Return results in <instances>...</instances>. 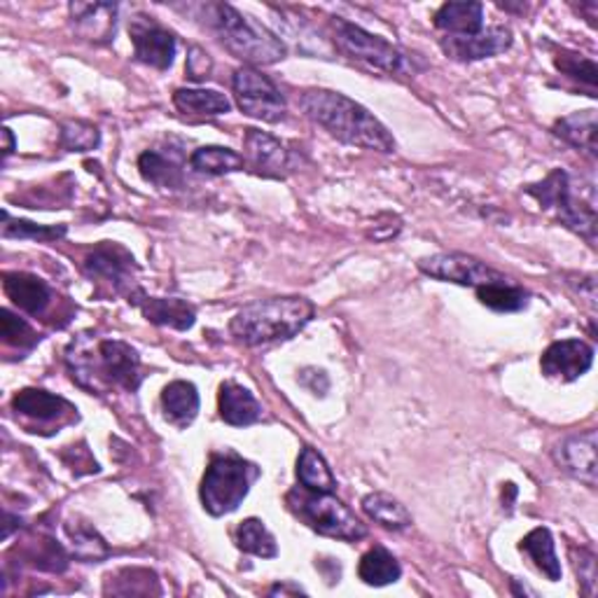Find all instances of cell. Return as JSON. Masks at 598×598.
<instances>
[{
	"instance_id": "15",
	"label": "cell",
	"mask_w": 598,
	"mask_h": 598,
	"mask_svg": "<svg viewBox=\"0 0 598 598\" xmlns=\"http://www.w3.org/2000/svg\"><path fill=\"white\" fill-rule=\"evenodd\" d=\"M442 52L456 61H479V59H491L508 52L512 47V34L508 26H491L484 28L477 36L467 38H440Z\"/></svg>"
},
{
	"instance_id": "40",
	"label": "cell",
	"mask_w": 598,
	"mask_h": 598,
	"mask_svg": "<svg viewBox=\"0 0 598 598\" xmlns=\"http://www.w3.org/2000/svg\"><path fill=\"white\" fill-rule=\"evenodd\" d=\"M565 283H569L582 300H587L591 306H596V277H587V273H569Z\"/></svg>"
},
{
	"instance_id": "38",
	"label": "cell",
	"mask_w": 598,
	"mask_h": 598,
	"mask_svg": "<svg viewBox=\"0 0 598 598\" xmlns=\"http://www.w3.org/2000/svg\"><path fill=\"white\" fill-rule=\"evenodd\" d=\"M554 63L563 75L577 80V83H585L591 89L596 87V63L591 59L575 52H559L554 57Z\"/></svg>"
},
{
	"instance_id": "31",
	"label": "cell",
	"mask_w": 598,
	"mask_h": 598,
	"mask_svg": "<svg viewBox=\"0 0 598 598\" xmlns=\"http://www.w3.org/2000/svg\"><path fill=\"white\" fill-rule=\"evenodd\" d=\"M138 171L145 178V181L157 185V187H167V190H178L183 187V171L175 164V159L169 155L159 152V150H148L138 157Z\"/></svg>"
},
{
	"instance_id": "11",
	"label": "cell",
	"mask_w": 598,
	"mask_h": 598,
	"mask_svg": "<svg viewBox=\"0 0 598 598\" xmlns=\"http://www.w3.org/2000/svg\"><path fill=\"white\" fill-rule=\"evenodd\" d=\"M418 271L426 273L430 279L456 283V285H471L475 290L489 283L510 281L500 271L491 269L489 265L477 260V257L465 255V253H438V255L424 257V260L418 263Z\"/></svg>"
},
{
	"instance_id": "42",
	"label": "cell",
	"mask_w": 598,
	"mask_h": 598,
	"mask_svg": "<svg viewBox=\"0 0 598 598\" xmlns=\"http://www.w3.org/2000/svg\"><path fill=\"white\" fill-rule=\"evenodd\" d=\"M271 596H277V594H304L300 587H290V585H277V587H271L269 591Z\"/></svg>"
},
{
	"instance_id": "33",
	"label": "cell",
	"mask_w": 598,
	"mask_h": 598,
	"mask_svg": "<svg viewBox=\"0 0 598 598\" xmlns=\"http://www.w3.org/2000/svg\"><path fill=\"white\" fill-rule=\"evenodd\" d=\"M234 538H236V547L241 549V552L260 557V559L279 557L277 538L271 536L269 528L260 520H253V516H251V520L239 524Z\"/></svg>"
},
{
	"instance_id": "24",
	"label": "cell",
	"mask_w": 598,
	"mask_h": 598,
	"mask_svg": "<svg viewBox=\"0 0 598 598\" xmlns=\"http://www.w3.org/2000/svg\"><path fill=\"white\" fill-rule=\"evenodd\" d=\"M554 134L563 138L575 150L585 152L589 159H596L598 155V124H596V110H579L569 118H561L554 124Z\"/></svg>"
},
{
	"instance_id": "30",
	"label": "cell",
	"mask_w": 598,
	"mask_h": 598,
	"mask_svg": "<svg viewBox=\"0 0 598 598\" xmlns=\"http://www.w3.org/2000/svg\"><path fill=\"white\" fill-rule=\"evenodd\" d=\"M358 575L369 587H386V585H393V582L400 579L402 569H400L398 559L388 552V549L375 547L361 559Z\"/></svg>"
},
{
	"instance_id": "4",
	"label": "cell",
	"mask_w": 598,
	"mask_h": 598,
	"mask_svg": "<svg viewBox=\"0 0 598 598\" xmlns=\"http://www.w3.org/2000/svg\"><path fill=\"white\" fill-rule=\"evenodd\" d=\"M208 26L216 30L218 40L228 47V50L251 63V66H271L285 59L288 50L279 36H273L269 28L257 24L255 20L241 14L236 8L216 3L206 8Z\"/></svg>"
},
{
	"instance_id": "14",
	"label": "cell",
	"mask_w": 598,
	"mask_h": 598,
	"mask_svg": "<svg viewBox=\"0 0 598 598\" xmlns=\"http://www.w3.org/2000/svg\"><path fill=\"white\" fill-rule=\"evenodd\" d=\"M244 161L257 175L265 178H285L290 171H295V159L281 141L273 136L257 132V129H246L244 136Z\"/></svg>"
},
{
	"instance_id": "29",
	"label": "cell",
	"mask_w": 598,
	"mask_h": 598,
	"mask_svg": "<svg viewBox=\"0 0 598 598\" xmlns=\"http://www.w3.org/2000/svg\"><path fill=\"white\" fill-rule=\"evenodd\" d=\"M190 167L197 173L224 175V173L244 171L246 161H244V155H239L230 148H220V145H206V148H199L192 152Z\"/></svg>"
},
{
	"instance_id": "34",
	"label": "cell",
	"mask_w": 598,
	"mask_h": 598,
	"mask_svg": "<svg viewBox=\"0 0 598 598\" xmlns=\"http://www.w3.org/2000/svg\"><path fill=\"white\" fill-rule=\"evenodd\" d=\"M69 536L73 540V554L83 561H101L110 554L106 540L94 528L85 524H69Z\"/></svg>"
},
{
	"instance_id": "21",
	"label": "cell",
	"mask_w": 598,
	"mask_h": 598,
	"mask_svg": "<svg viewBox=\"0 0 598 598\" xmlns=\"http://www.w3.org/2000/svg\"><path fill=\"white\" fill-rule=\"evenodd\" d=\"M220 416L224 424L244 428L253 426L263 418V405L255 400L248 388L228 381L220 386Z\"/></svg>"
},
{
	"instance_id": "1",
	"label": "cell",
	"mask_w": 598,
	"mask_h": 598,
	"mask_svg": "<svg viewBox=\"0 0 598 598\" xmlns=\"http://www.w3.org/2000/svg\"><path fill=\"white\" fill-rule=\"evenodd\" d=\"M66 363L73 379L91 393H108L112 388L134 393L143 379L138 351L120 339L80 334L66 349Z\"/></svg>"
},
{
	"instance_id": "22",
	"label": "cell",
	"mask_w": 598,
	"mask_h": 598,
	"mask_svg": "<svg viewBox=\"0 0 598 598\" xmlns=\"http://www.w3.org/2000/svg\"><path fill=\"white\" fill-rule=\"evenodd\" d=\"M138 309L143 312V316L148 318L155 326H164V328H173V330H190L194 326V320H197V312H194V306L187 304L185 300L178 297H141V302L136 304Z\"/></svg>"
},
{
	"instance_id": "18",
	"label": "cell",
	"mask_w": 598,
	"mask_h": 598,
	"mask_svg": "<svg viewBox=\"0 0 598 598\" xmlns=\"http://www.w3.org/2000/svg\"><path fill=\"white\" fill-rule=\"evenodd\" d=\"M3 290L12 300L14 306H20L22 312L38 316L42 314L52 302V290L42 279L34 277L26 271H5L3 273Z\"/></svg>"
},
{
	"instance_id": "39",
	"label": "cell",
	"mask_w": 598,
	"mask_h": 598,
	"mask_svg": "<svg viewBox=\"0 0 598 598\" xmlns=\"http://www.w3.org/2000/svg\"><path fill=\"white\" fill-rule=\"evenodd\" d=\"M577 573H579V582L585 585V594L594 596L596 594V557L587 552V549H579Z\"/></svg>"
},
{
	"instance_id": "41",
	"label": "cell",
	"mask_w": 598,
	"mask_h": 598,
	"mask_svg": "<svg viewBox=\"0 0 598 598\" xmlns=\"http://www.w3.org/2000/svg\"><path fill=\"white\" fill-rule=\"evenodd\" d=\"M208 73H211V59L199 47H192L187 57V75L192 80H206Z\"/></svg>"
},
{
	"instance_id": "36",
	"label": "cell",
	"mask_w": 598,
	"mask_h": 598,
	"mask_svg": "<svg viewBox=\"0 0 598 598\" xmlns=\"http://www.w3.org/2000/svg\"><path fill=\"white\" fill-rule=\"evenodd\" d=\"M3 236L14 239H34V241H59L66 236V224H59V228H50V224H36L28 220H10L8 211L3 213Z\"/></svg>"
},
{
	"instance_id": "12",
	"label": "cell",
	"mask_w": 598,
	"mask_h": 598,
	"mask_svg": "<svg viewBox=\"0 0 598 598\" xmlns=\"http://www.w3.org/2000/svg\"><path fill=\"white\" fill-rule=\"evenodd\" d=\"M129 36L134 42V57L145 63V66H152L157 71H169L173 66L178 42L171 30L159 26L152 17H145V14H136L129 24Z\"/></svg>"
},
{
	"instance_id": "27",
	"label": "cell",
	"mask_w": 598,
	"mask_h": 598,
	"mask_svg": "<svg viewBox=\"0 0 598 598\" xmlns=\"http://www.w3.org/2000/svg\"><path fill=\"white\" fill-rule=\"evenodd\" d=\"M363 510L369 516L371 522H377L379 526L388 530H405L412 526V514L407 508L395 500L393 496H388L383 491H375L363 498Z\"/></svg>"
},
{
	"instance_id": "5",
	"label": "cell",
	"mask_w": 598,
	"mask_h": 598,
	"mask_svg": "<svg viewBox=\"0 0 598 598\" xmlns=\"http://www.w3.org/2000/svg\"><path fill=\"white\" fill-rule=\"evenodd\" d=\"M526 192L545 211H552L563 228H569L596 246V202L594 197L585 199L577 194L571 175L563 169H554L542 183L528 185Z\"/></svg>"
},
{
	"instance_id": "8",
	"label": "cell",
	"mask_w": 598,
	"mask_h": 598,
	"mask_svg": "<svg viewBox=\"0 0 598 598\" xmlns=\"http://www.w3.org/2000/svg\"><path fill=\"white\" fill-rule=\"evenodd\" d=\"M288 503L302 522L309 524L320 536L355 542L367 536V526L355 516L342 500L330 493L293 491L288 493Z\"/></svg>"
},
{
	"instance_id": "25",
	"label": "cell",
	"mask_w": 598,
	"mask_h": 598,
	"mask_svg": "<svg viewBox=\"0 0 598 598\" xmlns=\"http://www.w3.org/2000/svg\"><path fill=\"white\" fill-rule=\"evenodd\" d=\"M161 410L167 422L175 428H187L199 414V393L197 386L190 381H171L161 393Z\"/></svg>"
},
{
	"instance_id": "20",
	"label": "cell",
	"mask_w": 598,
	"mask_h": 598,
	"mask_svg": "<svg viewBox=\"0 0 598 598\" xmlns=\"http://www.w3.org/2000/svg\"><path fill=\"white\" fill-rule=\"evenodd\" d=\"M435 28L449 38H467L484 30L481 3H444L435 12Z\"/></svg>"
},
{
	"instance_id": "32",
	"label": "cell",
	"mask_w": 598,
	"mask_h": 598,
	"mask_svg": "<svg viewBox=\"0 0 598 598\" xmlns=\"http://www.w3.org/2000/svg\"><path fill=\"white\" fill-rule=\"evenodd\" d=\"M477 300L493 312L514 314V312L526 309L530 302V293L510 281H503V283H489V285L477 288Z\"/></svg>"
},
{
	"instance_id": "2",
	"label": "cell",
	"mask_w": 598,
	"mask_h": 598,
	"mask_svg": "<svg viewBox=\"0 0 598 598\" xmlns=\"http://www.w3.org/2000/svg\"><path fill=\"white\" fill-rule=\"evenodd\" d=\"M300 108L304 115L330 136L355 148L395 152V138L391 132L371 115V112L355 103L349 96L332 89H309L300 96Z\"/></svg>"
},
{
	"instance_id": "9",
	"label": "cell",
	"mask_w": 598,
	"mask_h": 598,
	"mask_svg": "<svg viewBox=\"0 0 598 598\" xmlns=\"http://www.w3.org/2000/svg\"><path fill=\"white\" fill-rule=\"evenodd\" d=\"M85 273L94 281H103L112 288V293L126 297L132 304H138L145 295L138 285V267L134 255L120 244H110L103 241L96 246L85 260Z\"/></svg>"
},
{
	"instance_id": "43",
	"label": "cell",
	"mask_w": 598,
	"mask_h": 598,
	"mask_svg": "<svg viewBox=\"0 0 598 598\" xmlns=\"http://www.w3.org/2000/svg\"><path fill=\"white\" fill-rule=\"evenodd\" d=\"M3 138H5L3 157H8V155H12V150H14V138H12V132H10V129H3Z\"/></svg>"
},
{
	"instance_id": "10",
	"label": "cell",
	"mask_w": 598,
	"mask_h": 598,
	"mask_svg": "<svg viewBox=\"0 0 598 598\" xmlns=\"http://www.w3.org/2000/svg\"><path fill=\"white\" fill-rule=\"evenodd\" d=\"M234 96L244 115L277 124L285 118V99L281 89L267 75L251 66L239 69L232 80Z\"/></svg>"
},
{
	"instance_id": "16",
	"label": "cell",
	"mask_w": 598,
	"mask_h": 598,
	"mask_svg": "<svg viewBox=\"0 0 598 598\" xmlns=\"http://www.w3.org/2000/svg\"><path fill=\"white\" fill-rule=\"evenodd\" d=\"M557 463L575 479L596 487V430H587L565 438L557 449Z\"/></svg>"
},
{
	"instance_id": "35",
	"label": "cell",
	"mask_w": 598,
	"mask_h": 598,
	"mask_svg": "<svg viewBox=\"0 0 598 598\" xmlns=\"http://www.w3.org/2000/svg\"><path fill=\"white\" fill-rule=\"evenodd\" d=\"M0 337H3V342L8 346H14L20 351L34 349L38 344V339H40L26 320H22L20 316H14L10 309L0 312Z\"/></svg>"
},
{
	"instance_id": "17",
	"label": "cell",
	"mask_w": 598,
	"mask_h": 598,
	"mask_svg": "<svg viewBox=\"0 0 598 598\" xmlns=\"http://www.w3.org/2000/svg\"><path fill=\"white\" fill-rule=\"evenodd\" d=\"M12 410L17 416L34 424L61 422L63 416L77 412L71 402L47 391H40V388H24V391H20L12 398Z\"/></svg>"
},
{
	"instance_id": "3",
	"label": "cell",
	"mask_w": 598,
	"mask_h": 598,
	"mask_svg": "<svg viewBox=\"0 0 598 598\" xmlns=\"http://www.w3.org/2000/svg\"><path fill=\"white\" fill-rule=\"evenodd\" d=\"M314 314V302L304 297H269L236 312L230 322V332L236 342L246 346L288 342L309 326Z\"/></svg>"
},
{
	"instance_id": "28",
	"label": "cell",
	"mask_w": 598,
	"mask_h": 598,
	"mask_svg": "<svg viewBox=\"0 0 598 598\" xmlns=\"http://www.w3.org/2000/svg\"><path fill=\"white\" fill-rule=\"evenodd\" d=\"M297 479L306 491L316 493H332L337 489V479L316 449L304 447L297 459Z\"/></svg>"
},
{
	"instance_id": "6",
	"label": "cell",
	"mask_w": 598,
	"mask_h": 598,
	"mask_svg": "<svg viewBox=\"0 0 598 598\" xmlns=\"http://www.w3.org/2000/svg\"><path fill=\"white\" fill-rule=\"evenodd\" d=\"M334 42L349 59L388 75H416L426 69V63L416 54L400 50L398 45L371 36L365 28L344 20H334Z\"/></svg>"
},
{
	"instance_id": "19",
	"label": "cell",
	"mask_w": 598,
	"mask_h": 598,
	"mask_svg": "<svg viewBox=\"0 0 598 598\" xmlns=\"http://www.w3.org/2000/svg\"><path fill=\"white\" fill-rule=\"evenodd\" d=\"M73 24L83 36L96 42H108L115 36L118 5L115 3H71Z\"/></svg>"
},
{
	"instance_id": "37",
	"label": "cell",
	"mask_w": 598,
	"mask_h": 598,
	"mask_svg": "<svg viewBox=\"0 0 598 598\" xmlns=\"http://www.w3.org/2000/svg\"><path fill=\"white\" fill-rule=\"evenodd\" d=\"M99 129L87 122H66L61 126V145L71 152H89L94 148H99Z\"/></svg>"
},
{
	"instance_id": "26",
	"label": "cell",
	"mask_w": 598,
	"mask_h": 598,
	"mask_svg": "<svg viewBox=\"0 0 598 598\" xmlns=\"http://www.w3.org/2000/svg\"><path fill=\"white\" fill-rule=\"evenodd\" d=\"M520 549L522 552H526L530 557V561L536 563V569L547 575V579L552 582H559L561 579V561L557 557V549H554V538L552 533H549V528H533L528 536L520 542Z\"/></svg>"
},
{
	"instance_id": "7",
	"label": "cell",
	"mask_w": 598,
	"mask_h": 598,
	"mask_svg": "<svg viewBox=\"0 0 598 598\" xmlns=\"http://www.w3.org/2000/svg\"><path fill=\"white\" fill-rule=\"evenodd\" d=\"M257 477V467L234 454L213 456L202 479V503L204 510L213 516L234 512L251 491V484Z\"/></svg>"
},
{
	"instance_id": "23",
	"label": "cell",
	"mask_w": 598,
	"mask_h": 598,
	"mask_svg": "<svg viewBox=\"0 0 598 598\" xmlns=\"http://www.w3.org/2000/svg\"><path fill=\"white\" fill-rule=\"evenodd\" d=\"M173 106L181 115L190 120H206L228 115L232 110V103L224 94L216 89H175L173 91Z\"/></svg>"
},
{
	"instance_id": "13",
	"label": "cell",
	"mask_w": 598,
	"mask_h": 598,
	"mask_svg": "<svg viewBox=\"0 0 598 598\" xmlns=\"http://www.w3.org/2000/svg\"><path fill=\"white\" fill-rule=\"evenodd\" d=\"M594 365V346L582 339H561L547 346L540 358V369L547 379L571 383L585 377Z\"/></svg>"
}]
</instances>
